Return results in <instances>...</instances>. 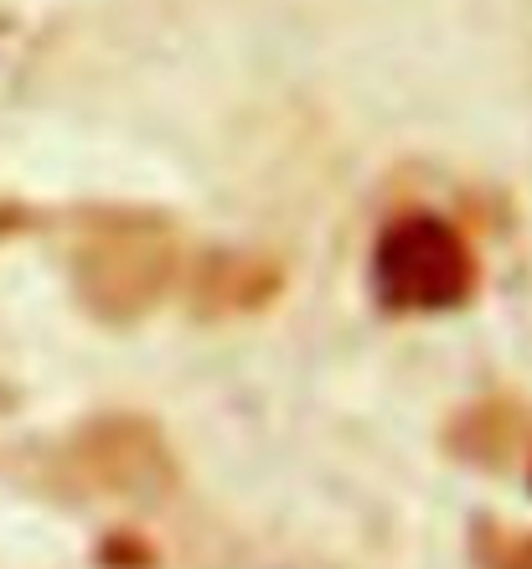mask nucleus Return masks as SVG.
I'll use <instances>...</instances> for the list:
<instances>
[{
    "label": "nucleus",
    "instance_id": "nucleus-1",
    "mask_svg": "<svg viewBox=\"0 0 532 569\" xmlns=\"http://www.w3.org/2000/svg\"><path fill=\"white\" fill-rule=\"evenodd\" d=\"M475 290V254L440 212H403L372 243V296L383 311L440 316Z\"/></svg>",
    "mask_w": 532,
    "mask_h": 569
}]
</instances>
